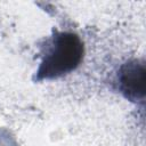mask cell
<instances>
[{"instance_id":"6da1fadb","label":"cell","mask_w":146,"mask_h":146,"mask_svg":"<svg viewBox=\"0 0 146 146\" xmlns=\"http://www.w3.org/2000/svg\"><path fill=\"white\" fill-rule=\"evenodd\" d=\"M83 57V44L76 34L60 32L52 36L41 66L39 79H54L73 71Z\"/></svg>"},{"instance_id":"7a4b0ae2","label":"cell","mask_w":146,"mask_h":146,"mask_svg":"<svg viewBox=\"0 0 146 146\" xmlns=\"http://www.w3.org/2000/svg\"><path fill=\"white\" fill-rule=\"evenodd\" d=\"M120 83L122 92L129 98H139L144 96L145 90V67L137 62L127 64L121 70Z\"/></svg>"}]
</instances>
